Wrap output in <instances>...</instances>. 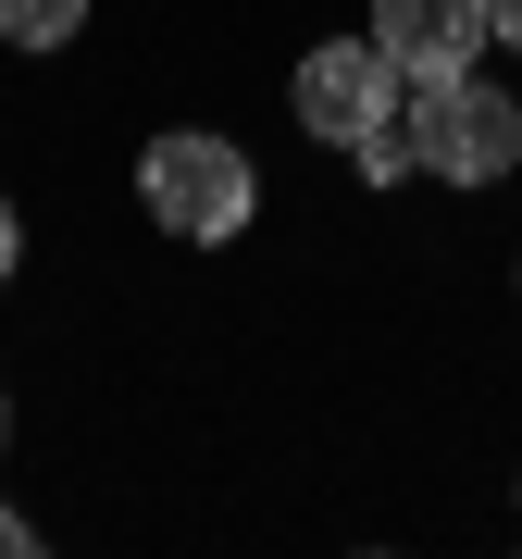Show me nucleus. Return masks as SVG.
<instances>
[{
	"mask_svg": "<svg viewBox=\"0 0 522 559\" xmlns=\"http://www.w3.org/2000/svg\"><path fill=\"white\" fill-rule=\"evenodd\" d=\"M138 200H150L162 237L224 249V237H249V212H261V162L237 138H212V124H162L138 150Z\"/></svg>",
	"mask_w": 522,
	"mask_h": 559,
	"instance_id": "nucleus-1",
	"label": "nucleus"
},
{
	"mask_svg": "<svg viewBox=\"0 0 522 559\" xmlns=\"http://www.w3.org/2000/svg\"><path fill=\"white\" fill-rule=\"evenodd\" d=\"M399 124H411L423 175H448V187H498L510 162H522V100H510L498 75H423Z\"/></svg>",
	"mask_w": 522,
	"mask_h": 559,
	"instance_id": "nucleus-2",
	"label": "nucleus"
},
{
	"mask_svg": "<svg viewBox=\"0 0 522 559\" xmlns=\"http://www.w3.org/2000/svg\"><path fill=\"white\" fill-rule=\"evenodd\" d=\"M286 112H299L323 150H348V138H373V124L411 112V75L373 38H323V50H299V75H286Z\"/></svg>",
	"mask_w": 522,
	"mask_h": 559,
	"instance_id": "nucleus-3",
	"label": "nucleus"
},
{
	"mask_svg": "<svg viewBox=\"0 0 522 559\" xmlns=\"http://www.w3.org/2000/svg\"><path fill=\"white\" fill-rule=\"evenodd\" d=\"M485 38H498V13L485 0H373V50L399 62V75H473Z\"/></svg>",
	"mask_w": 522,
	"mask_h": 559,
	"instance_id": "nucleus-4",
	"label": "nucleus"
},
{
	"mask_svg": "<svg viewBox=\"0 0 522 559\" xmlns=\"http://www.w3.org/2000/svg\"><path fill=\"white\" fill-rule=\"evenodd\" d=\"M87 25V0H0V50H62Z\"/></svg>",
	"mask_w": 522,
	"mask_h": 559,
	"instance_id": "nucleus-5",
	"label": "nucleus"
},
{
	"mask_svg": "<svg viewBox=\"0 0 522 559\" xmlns=\"http://www.w3.org/2000/svg\"><path fill=\"white\" fill-rule=\"evenodd\" d=\"M348 162H361V187H399V175H423L411 124H373V138H348Z\"/></svg>",
	"mask_w": 522,
	"mask_h": 559,
	"instance_id": "nucleus-6",
	"label": "nucleus"
},
{
	"mask_svg": "<svg viewBox=\"0 0 522 559\" xmlns=\"http://www.w3.org/2000/svg\"><path fill=\"white\" fill-rule=\"evenodd\" d=\"M13 261H25V224H13V200H0V286H13Z\"/></svg>",
	"mask_w": 522,
	"mask_h": 559,
	"instance_id": "nucleus-7",
	"label": "nucleus"
},
{
	"mask_svg": "<svg viewBox=\"0 0 522 559\" xmlns=\"http://www.w3.org/2000/svg\"><path fill=\"white\" fill-rule=\"evenodd\" d=\"M25 547H38V522H25V510H0V559H25Z\"/></svg>",
	"mask_w": 522,
	"mask_h": 559,
	"instance_id": "nucleus-8",
	"label": "nucleus"
},
{
	"mask_svg": "<svg viewBox=\"0 0 522 559\" xmlns=\"http://www.w3.org/2000/svg\"><path fill=\"white\" fill-rule=\"evenodd\" d=\"M485 13H498V38H510V50H522V0H485Z\"/></svg>",
	"mask_w": 522,
	"mask_h": 559,
	"instance_id": "nucleus-9",
	"label": "nucleus"
},
{
	"mask_svg": "<svg viewBox=\"0 0 522 559\" xmlns=\"http://www.w3.org/2000/svg\"><path fill=\"white\" fill-rule=\"evenodd\" d=\"M0 436H13V411H0Z\"/></svg>",
	"mask_w": 522,
	"mask_h": 559,
	"instance_id": "nucleus-10",
	"label": "nucleus"
}]
</instances>
